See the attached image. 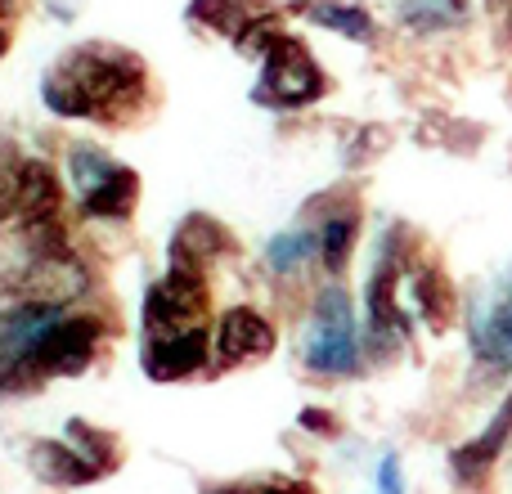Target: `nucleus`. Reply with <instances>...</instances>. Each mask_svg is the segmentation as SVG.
Here are the masks:
<instances>
[{"label": "nucleus", "instance_id": "19", "mask_svg": "<svg viewBox=\"0 0 512 494\" xmlns=\"http://www.w3.org/2000/svg\"><path fill=\"white\" fill-rule=\"evenodd\" d=\"M468 0H400V18L414 32H441V27L459 23Z\"/></svg>", "mask_w": 512, "mask_h": 494}, {"label": "nucleus", "instance_id": "20", "mask_svg": "<svg viewBox=\"0 0 512 494\" xmlns=\"http://www.w3.org/2000/svg\"><path fill=\"white\" fill-rule=\"evenodd\" d=\"M355 230H360V221L355 216H333V221H324V230H319V256H324V265L328 270H342L346 265V256H351V247H355Z\"/></svg>", "mask_w": 512, "mask_h": 494}, {"label": "nucleus", "instance_id": "13", "mask_svg": "<svg viewBox=\"0 0 512 494\" xmlns=\"http://www.w3.org/2000/svg\"><path fill=\"white\" fill-rule=\"evenodd\" d=\"M225 230L216 221H207V216H189L185 225H180L176 243H171V252H176V265H185V270H203V265H212L216 256L225 252Z\"/></svg>", "mask_w": 512, "mask_h": 494}, {"label": "nucleus", "instance_id": "16", "mask_svg": "<svg viewBox=\"0 0 512 494\" xmlns=\"http://www.w3.org/2000/svg\"><path fill=\"white\" fill-rule=\"evenodd\" d=\"M117 167H122V162H113L108 153L90 149V144H77V149L68 153V180L81 198H90L99 185H108V176H113Z\"/></svg>", "mask_w": 512, "mask_h": 494}, {"label": "nucleus", "instance_id": "8", "mask_svg": "<svg viewBox=\"0 0 512 494\" xmlns=\"http://www.w3.org/2000/svg\"><path fill=\"white\" fill-rule=\"evenodd\" d=\"M216 360L221 364H248V360H261V355L274 351V328L261 310L252 306H234L221 315L216 324Z\"/></svg>", "mask_w": 512, "mask_h": 494}, {"label": "nucleus", "instance_id": "7", "mask_svg": "<svg viewBox=\"0 0 512 494\" xmlns=\"http://www.w3.org/2000/svg\"><path fill=\"white\" fill-rule=\"evenodd\" d=\"M203 364H207V324L144 342V373L153 382H180L189 373H198Z\"/></svg>", "mask_w": 512, "mask_h": 494}, {"label": "nucleus", "instance_id": "18", "mask_svg": "<svg viewBox=\"0 0 512 494\" xmlns=\"http://www.w3.org/2000/svg\"><path fill=\"white\" fill-rule=\"evenodd\" d=\"M306 14L315 18L319 27H328V32H337V36H351V41H369V36H373V18L364 14L360 5H337V0H319V5H310Z\"/></svg>", "mask_w": 512, "mask_h": 494}, {"label": "nucleus", "instance_id": "4", "mask_svg": "<svg viewBox=\"0 0 512 494\" xmlns=\"http://www.w3.org/2000/svg\"><path fill=\"white\" fill-rule=\"evenodd\" d=\"M14 288L27 301H41V306H63V301L81 297L90 288V270L63 247H36L23 261V270L14 274Z\"/></svg>", "mask_w": 512, "mask_h": 494}, {"label": "nucleus", "instance_id": "3", "mask_svg": "<svg viewBox=\"0 0 512 494\" xmlns=\"http://www.w3.org/2000/svg\"><path fill=\"white\" fill-rule=\"evenodd\" d=\"M315 333L306 342V364L315 373H355L360 346H355V310L342 288L319 292L315 301Z\"/></svg>", "mask_w": 512, "mask_h": 494}, {"label": "nucleus", "instance_id": "15", "mask_svg": "<svg viewBox=\"0 0 512 494\" xmlns=\"http://www.w3.org/2000/svg\"><path fill=\"white\" fill-rule=\"evenodd\" d=\"M135 198H140V176L117 167L113 176H108V185H99L90 198H81V207H86V216H99V221H126Z\"/></svg>", "mask_w": 512, "mask_h": 494}, {"label": "nucleus", "instance_id": "21", "mask_svg": "<svg viewBox=\"0 0 512 494\" xmlns=\"http://www.w3.org/2000/svg\"><path fill=\"white\" fill-rule=\"evenodd\" d=\"M212 494H310L301 481H279V486H216Z\"/></svg>", "mask_w": 512, "mask_h": 494}, {"label": "nucleus", "instance_id": "6", "mask_svg": "<svg viewBox=\"0 0 512 494\" xmlns=\"http://www.w3.org/2000/svg\"><path fill=\"white\" fill-rule=\"evenodd\" d=\"M319 90H324V72H319V63L310 59V50L301 41L283 36V41H274V50H265V99H274L283 108H301Z\"/></svg>", "mask_w": 512, "mask_h": 494}, {"label": "nucleus", "instance_id": "17", "mask_svg": "<svg viewBox=\"0 0 512 494\" xmlns=\"http://www.w3.org/2000/svg\"><path fill=\"white\" fill-rule=\"evenodd\" d=\"M315 247H319L315 230H283V234L270 239V247H265V261H270L274 274H292L315 256Z\"/></svg>", "mask_w": 512, "mask_h": 494}, {"label": "nucleus", "instance_id": "24", "mask_svg": "<svg viewBox=\"0 0 512 494\" xmlns=\"http://www.w3.org/2000/svg\"><path fill=\"white\" fill-rule=\"evenodd\" d=\"M301 427H310V432H315V427H319V432H333V418H328V414H315V409H306V414H301Z\"/></svg>", "mask_w": 512, "mask_h": 494}, {"label": "nucleus", "instance_id": "22", "mask_svg": "<svg viewBox=\"0 0 512 494\" xmlns=\"http://www.w3.org/2000/svg\"><path fill=\"white\" fill-rule=\"evenodd\" d=\"M378 490L382 494H405V477H400V459L396 454H387L378 468Z\"/></svg>", "mask_w": 512, "mask_h": 494}, {"label": "nucleus", "instance_id": "23", "mask_svg": "<svg viewBox=\"0 0 512 494\" xmlns=\"http://www.w3.org/2000/svg\"><path fill=\"white\" fill-rule=\"evenodd\" d=\"M14 203H18V171L9 176V171H0V221L5 216H14Z\"/></svg>", "mask_w": 512, "mask_h": 494}, {"label": "nucleus", "instance_id": "9", "mask_svg": "<svg viewBox=\"0 0 512 494\" xmlns=\"http://www.w3.org/2000/svg\"><path fill=\"white\" fill-rule=\"evenodd\" d=\"M59 176H54L45 162H23L18 167V203H14V221L27 234L45 230V225H59Z\"/></svg>", "mask_w": 512, "mask_h": 494}, {"label": "nucleus", "instance_id": "2", "mask_svg": "<svg viewBox=\"0 0 512 494\" xmlns=\"http://www.w3.org/2000/svg\"><path fill=\"white\" fill-rule=\"evenodd\" d=\"M207 279L203 270H185V265H171L167 279H158L149 288L144 301V328L149 337H167V333H185V328L207 324Z\"/></svg>", "mask_w": 512, "mask_h": 494}, {"label": "nucleus", "instance_id": "10", "mask_svg": "<svg viewBox=\"0 0 512 494\" xmlns=\"http://www.w3.org/2000/svg\"><path fill=\"white\" fill-rule=\"evenodd\" d=\"M472 351L486 369H512V283L499 292L495 306H486V315L472 319Z\"/></svg>", "mask_w": 512, "mask_h": 494}, {"label": "nucleus", "instance_id": "14", "mask_svg": "<svg viewBox=\"0 0 512 494\" xmlns=\"http://www.w3.org/2000/svg\"><path fill=\"white\" fill-rule=\"evenodd\" d=\"M414 301L423 310V319L432 324V333H445L454 324V310H459V297H454V283L445 279L441 265H427L414 279Z\"/></svg>", "mask_w": 512, "mask_h": 494}, {"label": "nucleus", "instance_id": "1", "mask_svg": "<svg viewBox=\"0 0 512 494\" xmlns=\"http://www.w3.org/2000/svg\"><path fill=\"white\" fill-rule=\"evenodd\" d=\"M41 95L59 117H126L144 104V68L131 54L81 45L54 63Z\"/></svg>", "mask_w": 512, "mask_h": 494}, {"label": "nucleus", "instance_id": "12", "mask_svg": "<svg viewBox=\"0 0 512 494\" xmlns=\"http://www.w3.org/2000/svg\"><path fill=\"white\" fill-rule=\"evenodd\" d=\"M32 468H36V477L50 481V486H86V481L104 477V468H99V463H90L86 454L68 450L63 441L32 445Z\"/></svg>", "mask_w": 512, "mask_h": 494}, {"label": "nucleus", "instance_id": "5", "mask_svg": "<svg viewBox=\"0 0 512 494\" xmlns=\"http://www.w3.org/2000/svg\"><path fill=\"white\" fill-rule=\"evenodd\" d=\"M99 346V324L95 319H54L50 328L41 333V342L32 346L27 355V369L32 378H63V373H81L90 360H95Z\"/></svg>", "mask_w": 512, "mask_h": 494}, {"label": "nucleus", "instance_id": "11", "mask_svg": "<svg viewBox=\"0 0 512 494\" xmlns=\"http://www.w3.org/2000/svg\"><path fill=\"white\" fill-rule=\"evenodd\" d=\"M508 436H512V396L499 405V414L486 423V432L477 436V441H468V445H459V450L450 454V468H454V477L459 481H481L490 468H495V459L504 454V445H508Z\"/></svg>", "mask_w": 512, "mask_h": 494}]
</instances>
